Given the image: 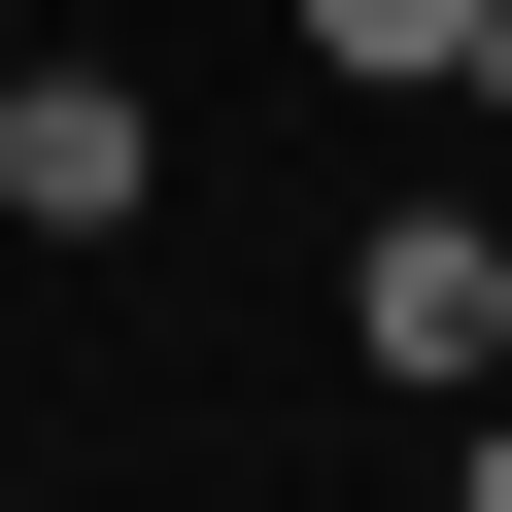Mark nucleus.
Returning a JSON list of instances; mask_svg holds the SVG:
<instances>
[{"label":"nucleus","instance_id":"1","mask_svg":"<svg viewBox=\"0 0 512 512\" xmlns=\"http://www.w3.org/2000/svg\"><path fill=\"white\" fill-rule=\"evenodd\" d=\"M342 342H376L410 410H478V376H512V239H478V205H376V239H342Z\"/></svg>","mask_w":512,"mask_h":512},{"label":"nucleus","instance_id":"2","mask_svg":"<svg viewBox=\"0 0 512 512\" xmlns=\"http://www.w3.org/2000/svg\"><path fill=\"white\" fill-rule=\"evenodd\" d=\"M137 69H0V205H35V239H137Z\"/></svg>","mask_w":512,"mask_h":512},{"label":"nucleus","instance_id":"3","mask_svg":"<svg viewBox=\"0 0 512 512\" xmlns=\"http://www.w3.org/2000/svg\"><path fill=\"white\" fill-rule=\"evenodd\" d=\"M308 35H342L376 103H444V69H478V0H308Z\"/></svg>","mask_w":512,"mask_h":512},{"label":"nucleus","instance_id":"4","mask_svg":"<svg viewBox=\"0 0 512 512\" xmlns=\"http://www.w3.org/2000/svg\"><path fill=\"white\" fill-rule=\"evenodd\" d=\"M478 512H512V376H478Z\"/></svg>","mask_w":512,"mask_h":512}]
</instances>
